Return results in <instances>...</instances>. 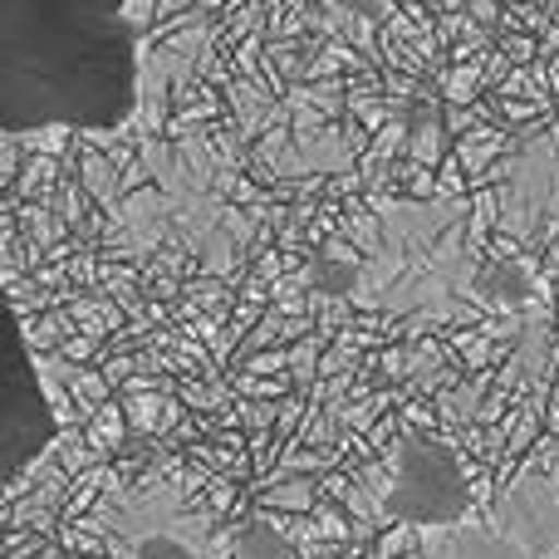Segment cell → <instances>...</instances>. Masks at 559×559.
Returning a JSON list of instances; mask_svg holds the SVG:
<instances>
[{"mask_svg":"<svg viewBox=\"0 0 559 559\" xmlns=\"http://www.w3.org/2000/svg\"><path fill=\"white\" fill-rule=\"evenodd\" d=\"M123 0H0V133H114L138 108Z\"/></svg>","mask_w":559,"mask_h":559,"instance_id":"cell-1","label":"cell"},{"mask_svg":"<svg viewBox=\"0 0 559 559\" xmlns=\"http://www.w3.org/2000/svg\"><path fill=\"white\" fill-rule=\"evenodd\" d=\"M358 265L348 299L397 319H462L472 314L476 251L472 202H383L348 226Z\"/></svg>","mask_w":559,"mask_h":559,"instance_id":"cell-2","label":"cell"},{"mask_svg":"<svg viewBox=\"0 0 559 559\" xmlns=\"http://www.w3.org/2000/svg\"><path fill=\"white\" fill-rule=\"evenodd\" d=\"M417 559H559V491L550 447H535L525 466L472 521L437 531Z\"/></svg>","mask_w":559,"mask_h":559,"instance_id":"cell-3","label":"cell"},{"mask_svg":"<svg viewBox=\"0 0 559 559\" xmlns=\"http://www.w3.org/2000/svg\"><path fill=\"white\" fill-rule=\"evenodd\" d=\"M358 506L397 525H417V531H452V525L472 521L481 506L472 496V476H466L462 456L437 437H403L388 452V462L368 476L358 491Z\"/></svg>","mask_w":559,"mask_h":559,"instance_id":"cell-4","label":"cell"},{"mask_svg":"<svg viewBox=\"0 0 559 559\" xmlns=\"http://www.w3.org/2000/svg\"><path fill=\"white\" fill-rule=\"evenodd\" d=\"M104 531L118 559H216L212 521L167 481H147L108 501Z\"/></svg>","mask_w":559,"mask_h":559,"instance_id":"cell-5","label":"cell"},{"mask_svg":"<svg viewBox=\"0 0 559 559\" xmlns=\"http://www.w3.org/2000/svg\"><path fill=\"white\" fill-rule=\"evenodd\" d=\"M49 437H55V417H49V403H45V393H39L35 368H25V373L15 378V388H10V413H5V466H10V481H20V472H25V466L45 452Z\"/></svg>","mask_w":559,"mask_h":559,"instance_id":"cell-6","label":"cell"}]
</instances>
